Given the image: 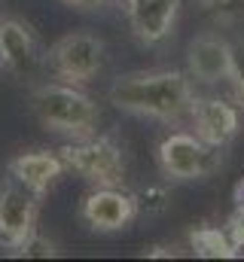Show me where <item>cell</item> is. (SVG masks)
Here are the masks:
<instances>
[{"mask_svg": "<svg viewBox=\"0 0 244 262\" xmlns=\"http://www.w3.org/2000/svg\"><path fill=\"white\" fill-rule=\"evenodd\" d=\"M31 113L37 122L52 134H64L70 140L89 137L98 128V104L73 82H43L34 85L28 95Z\"/></svg>", "mask_w": 244, "mask_h": 262, "instance_id": "7a4b0ae2", "label": "cell"}, {"mask_svg": "<svg viewBox=\"0 0 244 262\" xmlns=\"http://www.w3.org/2000/svg\"><path fill=\"white\" fill-rule=\"evenodd\" d=\"M37 213H40V195L22 186L18 180L0 183V247L15 253L25 238L37 229Z\"/></svg>", "mask_w": 244, "mask_h": 262, "instance_id": "8992f818", "label": "cell"}, {"mask_svg": "<svg viewBox=\"0 0 244 262\" xmlns=\"http://www.w3.org/2000/svg\"><path fill=\"white\" fill-rule=\"evenodd\" d=\"M125 15L134 40L144 46H156L174 34L180 0H125Z\"/></svg>", "mask_w": 244, "mask_h": 262, "instance_id": "ba28073f", "label": "cell"}, {"mask_svg": "<svg viewBox=\"0 0 244 262\" xmlns=\"http://www.w3.org/2000/svg\"><path fill=\"white\" fill-rule=\"evenodd\" d=\"M0 67H3V55H0Z\"/></svg>", "mask_w": 244, "mask_h": 262, "instance_id": "44dd1931", "label": "cell"}, {"mask_svg": "<svg viewBox=\"0 0 244 262\" xmlns=\"http://www.w3.org/2000/svg\"><path fill=\"white\" fill-rule=\"evenodd\" d=\"M171 204V192L165 186H147L144 192H137V207L140 213H162Z\"/></svg>", "mask_w": 244, "mask_h": 262, "instance_id": "9a60e30c", "label": "cell"}, {"mask_svg": "<svg viewBox=\"0 0 244 262\" xmlns=\"http://www.w3.org/2000/svg\"><path fill=\"white\" fill-rule=\"evenodd\" d=\"M61 3H67L73 9H83V12H92V9H101L107 0H61Z\"/></svg>", "mask_w": 244, "mask_h": 262, "instance_id": "ac0fdd59", "label": "cell"}, {"mask_svg": "<svg viewBox=\"0 0 244 262\" xmlns=\"http://www.w3.org/2000/svg\"><path fill=\"white\" fill-rule=\"evenodd\" d=\"M201 6L217 18H235L244 12V0H201Z\"/></svg>", "mask_w": 244, "mask_h": 262, "instance_id": "2e32d148", "label": "cell"}, {"mask_svg": "<svg viewBox=\"0 0 244 262\" xmlns=\"http://www.w3.org/2000/svg\"><path fill=\"white\" fill-rule=\"evenodd\" d=\"M232 61H235V49L217 34H201L189 43L186 64H189V76L195 82L217 85V82L229 79L232 76Z\"/></svg>", "mask_w": 244, "mask_h": 262, "instance_id": "9c48e42d", "label": "cell"}, {"mask_svg": "<svg viewBox=\"0 0 244 262\" xmlns=\"http://www.w3.org/2000/svg\"><path fill=\"white\" fill-rule=\"evenodd\" d=\"M144 256H174V250H168L162 244H153V247H144Z\"/></svg>", "mask_w": 244, "mask_h": 262, "instance_id": "d6986e66", "label": "cell"}, {"mask_svg": "<svg viewBox=\"0 0 244 262\" xmlns=\"http://www.w3.org/2000/svg\"><path fill=\"white\" fill-rule=\"evenodd\" d=\"M101 64H104V43L86 31L64 34L49 49V67L61 82L86 85L89 79L98 76Z\"/></svg>", "mask_w": 244, "mask_h": 262, "instance_id": "5b68a950", "label": "cell"}, {"mask_svg": "<svg viewBox=\"0 0 244 262\" xmlns=\"http://www.w3.org/2000/svg\"><path fill=\"white\" fill-rule=\"evenodd\" d=\"M232 89H235V98L238 104H244V49H235V61H232V76H229Z\"/></svg>", "mask_w": 244, "mask_h": 262, "instance_id": "e0dca14e", "label": "cell"}, {"mask_svg": "<svg viewBox=\"0 0 244 262\" xmlns=\"http://www.w3.org/2000/svg\"><path fill=\"white\" fill-rule=\"evenodd\" d=\"M34 52H37V40H34V31L18 21V18H0V55H3V67H12V70H25V67L34 61Z\"/></svg>", "mask_w": 244, "mask_h": 262, "instance_id": "7c38bea8", "label": "cell"}, {"mask_svg": "<svg viewBox=\"0 0 244 262\" xmlns=\"http://www.w3.org/2000/svg\"><path fill=\"white\" fill-rule=\"evenodd\" d=\"M137 195L122 186H95L79 204V216L92 232L113 235L137 220Z\"/></svg>", "mask_w": 244, "mask_h": 262, "instance_id": "52a82bcc", "label": "cell"}, {"mask_svg": "<svg viewBox=\"0 0 244 262\" xmlns=\"http://www.w3.org/2000/svg\"><path fill=\"white\" fill-rule=\"evenodd\" d=\"M110 104L122 113L159 119V122H177L189 116V107L195 101L192 82L183 70H137L119 76L110 92Z\"/></svg>", "mask_w": 244, "mask_h": 262, "instance_id": "6da1fadb", "label": "cell"}, {"mask_svg": "<svg viewBox=\"0 0 244 262\" xmlns=\"http://www.w3.org/2000/svg\"><path fill=\"white\" fill-rule=\"evenodd\" d=\"M189 119H192V128L195 134L211 143V146H226L235 134H238V110L229 104V101H220V98H195L192 107H189Z\"/></svg>", "mask_w": 244, "mask_h": 262, "instance_id": "30bf717a", "label": "cell"}, {"mask_svg": "<svg viewBox=\"0 0 244 262\" xmlns=\"http://www.w3.org/2000/svg\"><path fill=\"white\" fill-rule=\"evenodd\" d=\"M64 165L89 180L92 186H122L125 180V152L107 134H89L64 143L58 149Z\"/></svg>", "mask_w": 244, "mask_h": 262, "instance_id": "3957f363", "label": "cell"}, {"mask_svg": "<svg viewBox=\"0 0 244 262\" xmlns=\"http://www.w3.org/2000/svg\"><path fill=\"white\" fill-rule=\"evenodd\" d=\"M12 256H25V259H49V256H58V244L52 238H46L43 232H31L25 238V244L12 253Z\"/></svg>", "mask_w": 244, "mask_h": 262, "instance_id": "5bb4252c", "label": "cell"}, {"mask_svg": "<svg viewBox=\"0 0 244 262\" xmlns=\"http://www.w3.org/2000/svg\"><path fill=\"white\" fill-rule=\"evenodd\" d=\"M189 247L201 259H232V256H238L229 232L220 229V226H198V229H192L189 232Z\"/></svg>", "mask_w": 244, "mask_h": 262, "instance_id": "4fadbf2b", "label": "cell"}, {"mask_svg": "<svg viewBox=\"0 0 244 262\" xmlns=\"http://www.w3.org/2000/svg\"><path fill=\"white\" fill-rule=\"evenodd\" d=\"M235 201H238V210H244V180L238 183V192H235Z\"/></svg>", "mask_w": 244, "mask_h": 262, "instance_id": "ffe728a7", "label": "cell"}, {"mask_svg": "<svg viewBox=\"0 0 244 262\" xmlns=\"http://www.w3.org/2000/svg\"><path fill=\"white\" fill-rule=\"evenodd\" d=\"M64 171H67V165H64L61 152H49V149H31V152H22L9 162V177L37 195H46L49 186Z\"/></svg>", "mask_w": 244, "mask_h": 262, "instance_id": "8fae6325", "label": "cell"}, {"mask_svg": "<svg viewBox=\"0 0 244 262\" xmlns=\"http://www.w3.org/2000/svg\"><path fill=\"white\" fill-rule=\"evenodd\" d=\"M156 159L168 180H205L220 168V146L205 143L198 134L174 131L159 143Z\"/></svg>", "mask_w": 244, "mask_h": 262, "instance_id": "277c9868", "label": "cell"}]
</instances>
